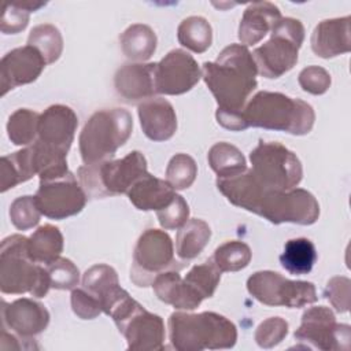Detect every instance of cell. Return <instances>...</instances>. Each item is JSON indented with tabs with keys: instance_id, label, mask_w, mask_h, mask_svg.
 <instances>
[{
	"instance_id": "obj_1",
	"label": "cell",
	"mask_w": 351,
	"mask_h": 351,
	"mask_svg": "<svg viewBox=\"0 0 351 351\" xmlns=\"http://www.w3.org/2000/svg\"><path fill=\"white\" fill-rule=\"evenodd\" d=\"M217 188L236 207L258 214L276 225L284 222L313 225L319 217V204L308 191L263 189L254 180L250 169L232 177H218Z\"/></svg>"
},
{
	"instance_id": "obj_2",
	"label": "cell",
	"mask_w": 351,
	"mask_h": 351,
	"mask_svg": "<svg viewBox=\"0 0 351 351\" xmlns=\"http://www.w3.org/2000/svg\"><path fill=\"white\" fill-rule=\"evenodd\" d=\"M256 64L241 44L223 48L215 62H204L202 78L218 103V110L241 112L256 88Z\"/></svg>"
},
{
	"instance_id": "obj_3",
	"label": "cell",
	"mask_w": 351,
	"mask_h": 351,
	"mask_svg": "<svg viewBox=\"0 0 351 351\" xmlns=\"http://www.w3.org/2000/svg\"><path fill=\"white\" fill-rule=\"evenodd\" d=\"M247 126L287 132L296 136L307 134L315 121L313 107L280 92H258L243 110Z\"/></svg>"
},
{
	"instance_id": "obj_4",
	"label": "cell",
	"mask_w": 351,
	"mask_h": 351,
	"mask_svg": "<svg viewBox=\"0 0 351 351\" xmlns=\"http://www.w3.org/2000/svg\"><path fill=\"white\" fill-rule=\"evenodd\" d=\"M169 336L171 346L178 351L219 350L236 344L237 329L226 317L213 311H178L169 318Z\"/></svg>"
},
{
	"instance_id": "obj_5",
	"label": "cell",
	"mask_w": 351,
	"mask_h": 351,
	"mask_svg": "<svg viewBox=\"0 0 351 351\" xmlns=\"http://www.w3.org/2000/svg\"><path fill=\"white\" fill-rule=\"evenodd\" d=\"M47 267L34 262L29 252V237L11 234L0 247V289L3 293H30L44 298L51 289Z\"/></svg>"
},
{
	"instance_id": "obj_6",
	"label": "cell",
	"mask_w": 351,
	"mask_h": 351,
	"mask_svg": "<svg viewBox=\"0 0 351 351\" xmlns=\"http://www.w3.org/2000/svg\"><path fill=\"white\" fill-rule=\"evenodd\" d=\"M133 118L125 108L96 111L80 134V154L85 165L110 160L130 137Z\"/></svg>"
},
{
	"instance_id": "obj_7",
	"label": "cell",
	"mask_w": 351,
	"mask_h": 351,
	"mask_svg": "<svg viewBox=\"0 0 351 351\" xmlns=\"http://www.w3.org/2000/svg\"><path fill=\"white\" fill-rule=\"evenodd\" d=\"M147 174V160L140 151H132L122 159L85 165L77 171L78 182L88 199L128 193Z\"/></svg>"
},
{
	"instance_id": "obj_8",
	"label": "cell",
	"mask_w": 351,
	"mask_h": 351,
	"mask_svg": "<svg viewBox=\"0 0 351 351\" xmlns=\"http://www.w3.org/2000/svg\"><path fill=\"white\" fill-rule=\"evenodd\" d=\"M270 38L252 52L258 74L265 78H278L298 62V53L304 40V26L299 19L281 18L271 29Z\"/></svg>"
},
{
	"instance_id": "obj_9",
	"label": "cell",
	"mask_w": 351,
	"mask_h": 351,
	"mask_svg": "<svg viewBox=\"0 0 351 351\" xmlns=\"http://www.w3.org/2000/svg\"><path fill=\"white\" fill-rule=\"evenodd\" d=\"M254 180L269 191H289L299 185L303 169L299 158L280 143L259 141L250 154Z\"/></svg>"
},
{
	"instance_id": "obj_10",
	"label": "cell",
	"mask_w": 351,
	"mask_h": 351,
	"mask_svg": "<svg viewBox=\"0 0 351 351\" xmlns=\"http://www.w3.org/2000/svg\"><path fill=\"white\" fill-rule=\"evenodd\" d=\"M188 261L174 258V247L170 236L159 229H147L137 240L130 280L137 287L152 285L155 277L166 270H181Z\"/></svg>"
},
{
	"instance_id": "obj_11",
	"label": "cell",
	"mask_w": 351,
	"mask_h": 351,
	"mask_svg": "<svg viewBox=\"0 0 351 351\" xmlns=\"http://www.w3.org/2000/svg\"><path fill=\"white\" fill-rule=\"evenodd\" d=\"M248 292L266 306H284L299 308L317 302V291L313 282L292 281L277 271L262 270L247 280Z\"/></svg>"
},
{
	"instance_id": "obj_12",
	"label": "cell",
	"mask_w": 351,
	"mask_h": 351,
	"mask_svg": "<svg viewBox=\"0 0 351 351\" xmlns=\"http://www.w3.org/2000/svg\"><path fill=\"white\" fill-rule=\"evenodd\" d=\"M299 347L329 350L350 348V326L337 324L333 311L325 306L307 308L302 315L300 326L295 332Z\"/></svg>"
},
{
	"instance_id": "obj_13",
	"label": "cell",
	"mask_w": 351,
	"mask_h": 351,
	"mask_svg": "<svg viewBox=\"0 0 351 351\" xmlns=\"http://www.w3.org/2000/svg\"><path fill=\"white\" fill-rule=\"evenodd\" d=\"M40 213L51 219H64L78 214L86 203V195L70 171L67 176L40 181V186L34 195Z\"/></svg>"
},
{
	"instance_id": "obj_14",
	"label": "cell",
	"mask_w": 351,
	"mask_h": 351,
	"mask_svg": "<svg viewBox=\"0 0 351 351\" xmlns=\"http://www.w3.org/2000/svg\"><path fill=\"white\" fill-rule=\"evenodd\" d=\"M200 78L202 70L197 62L184 49H173L156 63V93L182 95L191 90Z\"/></svg>"
},
{
	"instance_id": "obj_15",
	"label": "cell",
	"mask_w": 351,
	"mask_h": 351,
	"mask_svg": "<svg viewBox=\"0 0 351 351\" xmlns=\"http://www.w3.org/2000/svg\"><path fill=\"white\" fill-rule=\"evenodd\" d=\"M45 64L43 55L32 45L19 47L7 52L0 62L1 96L16 86L36 81Z\"/></svg>"
},
{
	"instance_id": "obj_16",
	"label": "cell",
	"mask_w": 351,
	"mask_h": 351,
	"mask_svg": "<svg viewBox=\"0 0 351 351\" xmlns=\"http://www.w3.org/2000/svg\"><path fill=\"white\" fill-rule=\"evenodd\" d=\"M1 314L4 328L27 340L44 332L49 324V313L45 306L29 298H21L11 303L4 302Z\"/></svg>"
},
{
	"instance_id": "obj_17",
	"label": "cell",
	"mask_w": 351,
	"mask_h": 351,
	"mask_svg": "<svg viewBox=\"0 0 351 351\" xmlns=\"http://www.w3.org/2000/svg\"><path fill=\"white\" fill-rule=\"evenodd\" d=\"M118 330L125 336L128 348L133 351H155L163 348V319L140 306Z\"/></svg>"
},
{
	"instance_id": "obj_18",
	"label": "cell",
	"mask_w": 351,
	"mask_h": 351,
	"mask_svg": "<svg viewBox=\"0 0 351 351\" xmlns=\"http://www.w3.org/2000/svg\"><path fill=\"white\" fill-rule=\"evenodd\" d=\"M77 126L78 118L70 107L63 104L49 106L40 114L37 140L67 154L74 140Z\"/></svg>"
},
{
	"instance_id": "obj_19",
	"label": "cell",
	"mask_w": 351,
	"mask_h": 351,
	"mask_svg": "<svg viewBox=\"0 0 351 351\" xmlns=\"http://www.w3.org/2000/svg\"><path fill=\"white\" fill-rule=\"evenodd\" d=\"M156 63H128L119 67L114 77L117 93L128 103L148 100L156 95Z\"/></svg>"
},
{
	"instance_id": "obj_20",
	"label": "cell",
	"mask_w": 351,
	"mask_h": 351,
	"mask_svg": "<svg viewBox=\"0 0 351 351\" xmlns=\"http://www.w3.org/2000/svg\"><path fill=\"white\" fill-rule=\"evenodd\" d=\"M350 16L325 19L319 22L311 34L313 52L324 59L347 53L351 49Z\"/></svg>"
},
{
	"instance_id": "obj_21",
	"label": "cell",
	"mask_w": 351,
	"mask_h": 351,
	"mask_svg": "<svg viewBox=\"0 0 351 351\" xmlns=\"http://www.w3.org/2000/svg\"><path fill=\"white\" fill-rule=\"evenodd\" d=\"M138 118L144 134L152 141H166L177 130V115L170 101L151 97L138 104Z\"/></svg>"
},
{
	"instance_id": "obj_22",
	"label": "cell",
	"mask_w": 351,
	"mask_h": 351,
	"mask_svg": "<svg viewBox=\"0 0 351 351\" xmlns=\"http://www.w3.org/2000/svg\"><path fill=\"white\" fill-rule=\"evenodd\" d=\"M281 19V12L277 5L270 1L251 3L239 25V40L241 45L248 47L259 43L274 25Z\"/></svg>"
},
{
	"instance_id": "obj_23",
	"label": "cell",
	"mask_w": 351,
	"mask_h": 351,
	"mask_svg": "<svg viewBox=\"0 0 351 351\" xmlns=\"http://www.w3.org/2000/svg\"><path fill=\"white\" fill-rule=\"evenodd\" d=\"M82 288L99 300L101 310L106 314L110 307H112L126 293V291L119 285L117 271L104 263L93 265L85 271L82 277Z\"/></svg>"
},
{
	"instance_id": "obj_24",
	"label": "cell",
	"mask_w": 351,
	"mask_h": 351,
	"mask_svg": "<svg viewBox=\"0 0 351 351\" xmlns=\"http://www.w3.org/2000/svg\"><path fill=\"white\" fill-rule=\"evenodd\" d=\"M126 195L136 208L141 211H158L173 200L176 192L167 181L156 178L148 173L140 178Z\"/></svg>"
},
{
	"instance_id": "obj_25",
	"label": "cell",
	"mask_w": 351,
	"mask_h": 351,
	"mask_svg": "<svg viewBox=\"0 0 351 351\" xmlns=\"http://www.w3.org/2000/svg\"><path fill=\"white\" fill-rule=\"evenodd\" d=\"M152 288L159 300L178 310L192 311L199 306L189 296L178 270H166L155 277Z\"/></svg>"
},
{
	"instance_id": "obj_26",
	"label": "cell",
	"mask_w": 351,
	"mask_h": 351,
	"mask_svg": "<svg viewBox=\"0 0 351 351\" xmlns=\"http://www.w3.org/2000/svg\"><path fill=\"white\" fill-rule=\"evenodd\" d=\"M0 176H1V192L16 186L21 182L37 176L30 145L10 155H4L0 159Z\"/></svg>"
},
{
	"instance_id": "obj_27",
	"label": "cell",
	"mask_w": 351,
	"mask_h": 351,
	"mask_svg": "<svg viewBox=\"0 0 351 351\" xmlns=\"http://www.w3.org/2000/svg\"><path fill=\"white\" fill-rule=\"evenodd\" d=\"M211 237V229L203 219L192 218L186 221L176 237V252L182 261L196 258L207 245Z\"/></svg>"
},
{
	"instance_id": "obj_28",
	"label": "cell",
	"mask_w": 351,
	"mask_h": 351,
	"mask_svg": "<svg viewBox=\"0 0 351 351\" xmlns=\"http://www.w3.org/2000/svg\"><path fill=\"white\" fill-rule=\"evenodd\" d=\"M123 55L130 60L144 62L148 60L156 49V34L143 23L129 26L119 37Z\"/></svg>"
},
{
	"instance_id": "obj_29",
	"label": "cell",
	"mask_w": 351,
	"mask_h": 351,
	"mask_svg": "<svg viewBox=\"0 0 351 351\" xmlns=\"http://www.w3.org/2000/svg\"><path fill=\"white\" fill-rule=\"evenodd\" d=\"M317 261V251L311 240L306 237L291 239L285 243L280 255L281 266L291 274L302 276L311 271Z\"/></svg>"
},
{
	"instance_id": "obj_30",
	"label": "cell",
	"mask_w": 351,
	"mask_h": 351,
	"mask_svg": "<svg viewBox=\"0 0 351 351\" xmlns=\"http://www.w3.org/2000/svg\"><path fill=\"white\" fill-rule=\"evenodd\" d=\"M63 251V236L59 228L43 225L29 237V252L37 263L48 265L60 256Z\"/></svg>"
},
{
	"instance_id": "obj_31",
	"label": "cell",
	"mask_w": 351,
	"mask_h": 351,
	"mask_svg": "<svg viewBox=\"0 0 351 351\" xmlns=\"http://www.w3.org/2000/svg\"><path fill=\"white\" fill-rule=\"evenodd\" d=\"M178 43L196 53L207 51L213 43V30L203 16H188L177 29Z\"/></svg>"
},
{
	"instance_id": "obj_32",
	"label": "cell",
	"mask_w": 351,
	"mask_h": 351,
	"mask_svg": "<svg viewBox=\"0 0 351 351\" xmlns=\"http://www.w3.org/2000/svg\"><path fill=\"white\" fill-rule=\"evenodd\" d=\"M210 167L218 177H232L247 169L245 158L241 151L229 143L214 144L207 154Z\"/></svg>"
},
{
	"instance_id": "obj_33",
	"label": "cell",
	"mask_w": 351,
	"mask_h": 351,
	"mask_svg": "<svg viewBox=\"0 0 351 351\" xmlns=\"http://www.w3.org/2000/svg\"><path fill=\"white\" fill-rule=\"evenodd\" d=\"M221 274L222 271L217 267L214 261L208 259L200 265H195L184 277V281L189 291L203 302L214 295L219 284Z\"/></svg>"
},
{
	"instance_id": "obj_34",
	"label": "cell",
	"mask_w": 351,
	"mask_h": 351,
	"mask_svg": "<svg viewBox=\"0 0 351 351\" xmlns=\"http://www.w3.org/2000/svg\"><path fill=\"white\" fill-rule=\"evenodd\" d=\"M27 45L34 47L44 58L45 63L56 62L63 51V38L58 27L51 23L34 26L27 37Z\"/></svg>"
},
{
	"instance_id": "obj_35",
	"label": "cell",
	"mask_w": 351,
	"mask_h": 351,
	"mask_svg": "<svg viewBox=\"0 0 351 351\" xmlns=\"http://www.w3.org/2000/svg\"><path fill=\"white\" fill-rule=\"evenodd\" d=\"M40 114L29 108L14 111L7 122V134L15 145H29L37 140Z\"/></svg>"
},
{
	"instance_id": "obj_36",
	"label": "cell",
	"mask_w": 351,
	"mask_h": 351,
	"mask_svg": "<svg viewBox=\"0 0 351 351\" xmlns=\"http://www.w3.org/2000/svg\"><path fill=\"white\" fill-rule=\"evenodd\" d=\"M251 256V250L245 243L232 240L215 250L213 261L221 271H239L248 266Z\"/></svg>"
},
{
	"instance_id": "obj_37",
	"label": "cell",
	"mask_w": 351,
	"mask_h": 351,
	"mask_svg": "<svg viewBox=\"0 0 351 351\" xmlns=\"http://www.w3.org/2000/svg\"><path fill=\"white\" fill-rule=\"evenodd\" d=\"M197 176V166L192 156L186 154H176L166 169V181L174 191L189 188Z\"/></svg>"
},
{
	"instance_id": "obj_38",
	"label": "cell",
	"mask_w": 351,
	"mask_h": 351,
	"mask_svg": "<svg viewBox=\"0 0 351 351\" xmlns=\"http://www.w3.org/2000/svg\"><path fill=\"white\" fill-rule=\"evenodd\" d=\"M41 213L34 196L16 197L10 206V219L18 230H27L40 222Z\"/></svg>"
},
{
	"instance_id": "obj_39",
	"label": "cell",
	"mask_w": 351,
	"mask_h": 351,
	"mask_svg": "<svg viewBox=\"0 0 351 351\" xmlns=\"http://www.w3.org/2000/svg\"><path fill=\"white\" fill-rule=\"evenodd\" d=\"M51 287L55 289H74L80 281L78 267L67 258H56L45 265Z\"/></svg>"
},
{
	"instance_id": "obj_40",
	"label": "cell",
	"mask_w": 351,
	"mask_h": 351,
	"mask_svg": "<svg viewBox=\"0 0 351 351\" xmlns=\"http://www.w3.org/2000/svg\"><path fill=\"white\" fill-rule=\"evenodd\" d=\"M288 335V322L281 317H270L262 321L255 330V341L262 348H273Z\"/></svg>"
},
{
	"instance_id": "obj_41",
	"label": "cell",
	"mask_w": 351,
	"mask_h": 351,
	"mask_svg": "<svg viewBox=\"0 0 351 351\" xmlns=\"http://www.w3.org/2000/svg\"><path fill=\"white\" fill-rule=\"evenodd\" d=\"M156 217L163 229H178L188 221L189 206L182 196L176 193L166 207L156 211Z\"/></svg>"
},
{
	"instance_id": "obj_42",
	"label": "cell",
	"mask_w": 351,
	"mask_h": 351,
	"mask_svg": "<svg viewBox=\"0 0 351 351\" xmlns=\"http://www.w3.org/2000/svg\"><path fill=\"white\" fill-rule=\"evenodd\" d=\"M299 85L311 95H324L330 86V74L319 66L304 67L299 73Z\"/></svg>"
},
{
	"instance_id": "obj_43",
	"label": "cell",
	"mask_w": 351,
	"mask_h": 351,
	"mask_svg": "<svg viewBox=\"0 0 351 351\" xmlns=\"http://www.w3.org/2000/svg\"><path fill=\"white\" fill-rule=\"evenodd\" d=\"M325 298L335 307L337 313H346L350 308V295H351V281L347 277H333L328 281L325 291Z\"/></svg>"
},
{
	"instance_id": "obj_44",
	"label": "cell",
	"mask_w": 351,
	"mask_h": 351,
	"mask_svg": "<svg viewBox=\"0 0 351 351\" xmlns=\"http://www.w3.org/2000/svg\"><path fill=\"white\" fill-rule=\"evenodd\" d=\"M71 308L82 319H93L103 313L99 300L84 288H75L71 292Z\"/></svg>"
},
{
	"instance_id": "obj_45",
	"label": "cell",
	"mask_w": 351,
	"mask_h": 351,
	"mask_svg": "<svg viewBox=\"0 0 351 351\" xmlns=\"http://www.w3.org/2000/svg\"><path fill=\"white\" fill-rule=\"evenodd\" d=\"M0 30L4 34H16L22 32L29 23V12L10 3L3 8Z\"/></svg>"
},
{
	"instance_id": "obj_46",
	"label": "cell",
	"mask_w": 351,
	"mask_h": 351,
	"mask_svg": "<svg viewBox=\"0 0 351 351\" xmlns=\"http://www.w3.org/2000/svg\"><path fill=\"white\" fill-rule=\"evenodd\" d=\"M215 118L221 126H223L225 129L233 130V132H240V130H244L248 128L244 121L243 111L233 112V111H222V110L217 108Z\"/></svg>"
},
{
	"instance_id": "obj_47",
	"label": "cell",
	"mask_w": 351,
	"mask_h": 351,
	"mask_svg": "<svg viewBox=\"0 0 351 351\" xmlns=\"http://www.w3.org/2000/svg\"><path fill=\"white\" fill-rule=\"evenodd\" d=\"M22 337H19L18 335H12V333H8L5 330V328L3 329L1 332V341H0V348L1 350H21V348H25V346H22L18 340H21Z\"/></svg>"
},
{
	"instance_id": "obj_48",
	"label": "cell",
	"mask_w": 351,
	"mask_h": 351,
	"mask_svg": "<svg viewBox=\"0 0 351 351\" xmlns=\"http://www.w3.org/2000/svg\"><path fill=\"white\" fill-rule=\"evenodd\" d=\"M12 4H15L16 7H19L22 10H26L27 12H30V11L34 12L38 8H41L43 5H45V3H43V1H29V0H26V1H14Z\"/></svg>"
}]
</instances>
